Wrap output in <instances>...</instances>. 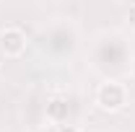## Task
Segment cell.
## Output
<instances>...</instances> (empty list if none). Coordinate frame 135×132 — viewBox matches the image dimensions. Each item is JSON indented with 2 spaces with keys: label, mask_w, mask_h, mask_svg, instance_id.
Wrapping results in <instances>:
<instances>
[{
  "label": "cell",
  "mask_w": 135,
  "mask_h": 132,
  "mask_svg": "<svg viewBox=\"0 0 135 132\" xmlns=\"http://www.w3.org/2000/svg\"><path fill=\"white\" fill-rule=\"evenodd\" d=\"M135 49L127 39V34L117 29H104L88 42L86 60L88 67L101 75V80H122L125 75H130Z\"/></svg>",
  "instance_id": "cell-1"
},
{
  "label": "cell",
  "mask_w": 135,
  "mask_h": 132,
  "mask_svg": "<svg viewBox=\"0 0 135 132\" xmlns=\"http://www.w3.org/2000/svg\"><path fill=\"white\" fill-rule=\"evenodd\" d=\"M78 49H81V29L73 18H52L42 29V52L50 62L55 65L70 62L78 54Z\"/></svg>",
  "instance_id": "cell-2"
},
{
  "label": "cell",
  "mask_w": 135,
  "mask_h": 132,
  "mask_svg": "<svg viewBox=\"0 0 135 132\" xmlns=\"http://www.w3.org/2000/svg\"><path fill=\"white\" fill-rule=\"evenodd\" d=\"M127 85L122 80H101L94 91V104L99 106L101 111L107 114H114V111H122L127 106Z\"/></svg>",
  "instance_id": "cell-3"
},
{
  "label": "cell",
  "mask_w": 135,
  "mask_h": 132,
  "mask_svg": "<svg viewBox=\"0 0 135 132\" xmlns=\"http://www.w3.org/2000/svg\"><path fill=\"white\" fill-rule=\"evenodd\" d=\"M73 109H75V101L68 91H52L44 104V116L52 127L73 124Z\"/></svg>",
  "instance_id": "cell-4"
},
{
  "label": "cell",
  "mask_w": 135,
  "mask_h": 132,
  "mask_svg": "<svg viewBox=\"0 0 135 132\" xmlns=\"http://www.w3.org/2000/svg\"><path fill=\"white\" fill-rule=\"evenodd\" d=\"M29 47V34L23 31L16 23H8L0 29V54L8 57V60H16L21 57Z\"/></svg>",
  "instance_id": "cell-5"
},
{
  "label": "cell",
  "mask_w": 135,
  "mask_h": 132,
  "mask_svg": "<svg viewBox=\"0 0 135 132\" xmlns=\"http://www.w3.org/2000/svg\"><path fill=\"white\" fill-rule=\"evenodd\" d=\"M122 18H125V26L135 34V3H130V5L125 8V16H122Z\"/></svg>",
  "instance_id": "cell-6"
},
{
  "label": "cell",
  "mask_w": 135,
  "mask_h": 132,
  "mask_svg": "<svg viewBox=\"0 0 135 132\" xmlns=\"http://www.w3.org/2000/svg\"><path fill=\"white\" fill-rule=\"evenodd\" d=\"M52 132H83L81 124H62V127H52Z\"/></svg>",
  "instance_id": "cell-7"
},
{
  "label": "cell",
  "mask_w": 135,
  "mask_h": 132,
  "mask_svg": "<svg viewBox=\"0 0 135 132\" xmlns=\"http://www.w3.org/2000/svg\"><path fill=\"white\" fill-rule=\"evenodd\" d=\"M130 78L135 80V57H133V65H130Z\"/></svg>",
  "instance_id": "cell-8"
},
{
  "label": "cell",
  "mask_w": 135,
  "mask_h": 132,
  "mask_svg": "<svg viewBox=\"0 0 135 132\" xmlns=\"http://www.w3.org/2000/svg\"><path fill=\"white\" fill-rule=\"evenodd\" d=\"M13 132H21V130H13Z\"/></svg>",
  "instance_id": "cell-9"
}]
</instances>
